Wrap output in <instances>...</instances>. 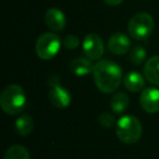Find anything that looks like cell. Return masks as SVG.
<instances>
[{
  "label": "cell",
  "instance_id": "obj_7",
  "mask_svg": "<svg viewBox=\"0 0 159 159\" xmlns=\"http://www.w3.org/2000/svg\"><path fill=\"white\" fill-rule=\"evenodd\" d=\"M49 102L52 104V106L60 109H64L70 106L71 104V94L66 89H64L62 85L55 83L51 85L48 93Z\"/></svg>",
  "mask_w": 159,
  "mask_h": 159
},
{
  "label": "cell",
  "instance_id": "obj_3",
  "mask_svg": "<svg viewBox=\"0 0 159 159\" xmlns=\"http://www.w3.org/2000/svg\"><path fill=\"white\" fill-rule=\"evenodd\" d=\"M142 124L137 118L133 116H123L116 124L117 136L124 144H134L142 136Z\"/></svg>",
  "mask_w": 159,
  "mask_h": 159
},
{
  "label": "cell",
  "instance_id": "obj_15",
  "mask_svg": "<svg viewBox=\"0 0 159 159\" xmlns=\"http://www.w3.org/2000/svg\"><path fill=\"white\" fill-rule=\"evenodd\" d=\"M129 104H130V99L129 96L125 93H117L116 95L112 96L110 100V106L111 110L115 113H122L128 109Z\"/></svg>",
  "mask_w": 159,
  "mask_h": 159
},
{
  "label": "cell",
  "instance_id": "obj_12",
  "mask_svg": "<svg viewBox=\"0 0 159 159\" xmlns=\"http://www.w3.org/2000/svg\"><path fill=\"white\" fill-rule=\"evenodd\" d=\"M124 86L128 91L133 92V93H137L141 92L145 87V79L143 77V75L139 72H130L125 75L123 80Z\"/></svg>",
  "mask_w": 159,
  "mask_h": 159
},
{
  "label": "cell",
  "instance_id": "obj_13",
  "mask_svg": "<svg viewBox=\"0 0 159 159\" xmlns=\"http://www.w3.org/2000/svg\"><path fill=\"white\" fill-rule=\"evenodd\" d=\"M94 64L91 62L89 59L85 58H76L74 59L70 64V71L73 74L77 76H85V75L93 73L94 71Z\"/></svg>",
  "mask_w": 159,
  "mask_h": 159
},
{
  "label": "cell",
  "instance_id": "obj_14",
  "mask_svg": "<svg viewBox=\"0 0 159 159\" xmlns=\"http://www.w3.org/2000/svg\"><path fill=\"white\" fill-rule=\"evenodd\" d=\"M34 129V120L29 115H21L16 120V130L21 136H27Z\"/></svg>",
  "mask_w": 159,
  "mask_h": 159
},
{
  "label": "cell",
  "instance_id": "obj_16",
  "mask_svg": "<svg viewBox=\"0 0 159 159\" xmlns=\"http://www.w3.org/2000/svg\"><path fill=\"white\" fill-rule=\"evenodd\" d=\"M3 159H31V157L29 150L24 146L13 145L7 149Z\"/></svg>",
  "mask_w": 159,
  "mask_h": 159
},
{
  "label": "cell",
  "instance_id": "obj_10",
  "mask_svg": "<svg viewBox=\"0 0 159 159\" xmlns=\"http://www.w3.org/2000/svg\"><path fill=\"white\" fill-rule=\"evenodd\" d=\"M45 23L53 32H60L66 26V16L61 10L51 8L45 14Z\"/></svg>",
  "mask_w": 159,
  "mask_h": 159
},
{
  "label": "cell",
  "instance_id": "obj_19",
  "mask_svg": "<svg viewBox=\"0 0 159 159\" xmlns=\"http://www.w3.org/2000/svg\"><path fill=\"white\" fill-rule=\"evenodd\" d=\"M62 43H63V46L66 47V48L75 49V48H77V47H79L80 39H79V37H77V36H75V35H68V36H66V37L63 38Z\"/></svg>",
  "mask_w": 159,
  "mask_h": 159
},
{
  "label": "cell",
  "instance_id": "obj_20",
  "mask_svg": "<svg viewBox=\"0 0 159 159\" xmlns=\"http://www.w3.org/2000/svg\"><path fill=\"white\" fill-rule=\"evenodd\" d=\"M104 1L105 3H107L109 6H119L123 2L124 0H104Z\"/></svg>",
  "mask_w": 159,
  "mask_h": 159
},
{
  "label": "cell",
  "instance_id": "obj_17",
  "mask_svg": "<svg viewBox=\"0 0 159 159\" xmlns=\"http://www.w3.org/2000/svg\"><path fill=\"white\" fill-rule=\"evenodd\" d=\"M146 59V50L143 46H136L132 47L131 48V52H130V60L133 64H141L142 62H144V60Z\"/></svg>",
  "mask_w": 159,
  "mask_h": 159
},
{
  "label": "cell",
  "instance_id": "obj_1",
  "mask_svg": "<svg viewBox=\"0 0 159 159\" xmlns=\"http://www.w3.org/2000/svg\"><path fill=\"white\" fill-rule=\"evenodd\" d=\"M94 81L100 92L113 93L122 82V70L117 63L109 60L97 62L93 71Z\"/></svg>",
  "mask_w": 159,
  "mask_h": 159
},
{
  "label": "cell",
  "instance_id": "obj_5",
  "mask_svg": "<svg viewBox=\"0 0 159 159\" xmlns=\"http://www.w3.org/2000/svg\"><path fill=\"white\" fill-rule=\"evenodd\" d=\"M61 48L59 36L53 33H44L37 38L35 50L37 56L43 60H50L57 56Z\"/></svg>",
  "mask_w": 159,
  "mask_h": 159
},
{
  "label": "cell",
  "instance_id": "obj_6",
  "mask_svg": "<svg viewBox=\"0 0 159 159\" xmlns=\"http://www.w3.org/2000/svg\"><path fill=\"white\" fill-rule=\"evenodd\" d=\"M104 43L97 34H89L83 42V51L89 60H98L104 53Z\"/></svg>",
  "mask_w": 159,
  "mask_h": 159
},
{
  "label": "cell",
  "instance_id": "obj_9",
  "mask_svg": "<svg viewBox=\"0 0 159 159\" xmlns=\"http://www.w3.org/2000/svg\"><path fill=\"white\" fill-rule=\"evenodd\" d=\"M108 48L111 52L117 56L124 55L131 49V40L125 34L116 33L109 38Z\"/></svg>",
  "mask_w": 159,
  "mask_h": 159
},
{
  "label": "cell",
  "instance_id": "obj_8",
  "mask_svg": "<svg viewBox=\"0 0 159 159\" xmlns=\"http://www.w3.org/2000/svg\"><path fill=\"white\" fill-rule=\"evenodd\" d=\"M139 104L147 113H156L159 111V89L155 87L145 89L141 94Z\"/></svg>",
  "mask_w": 159,
  "mask_h": 159
},
{
  "label": "cell",
  "instance_id": "obj_18",
  "mask_svg": "<svg viewBox=\"0 0 159 159\" xmlns=\"http://www.w3.org/2000/svg\"><path fill=\"white\" fill-rule=\"evenodd\" d=\"M98 122L100 123V125L105 126V128H112L116 123V120H115V117H113L111 113H108V112H102L99 115L98 117Z\"/></svg>",
  "mask_w": 159,
  "mask_h": 159
},
{
  "label": "cell",
  "instance_id": "obj_4",
  "mask_svg": "<svg viewBox=\"0 0 159 159\" xmlns=\"http://www.w3.org/2000/svg\"><path fill=\"white\" fill-rule=\"evenodd\" d=\"M155 22L150 14L141 12L133 16L129 22V33L131 37L137 40H144L149 37L154 31Z\"/></svg>",
  "mask_w": 159,
  "mask_h": 159
},
{
  "label": "cell",
  "instance_id": "obj_11",
  "mask_svg": "<svg viewBox=\"0 0 159 159\" xmlns=\"http://www.w3.org/2000/svg\"><path fill=\"white\" fill-rule=\"evenodd\" d=\"M144 74L148 82L159 86V56L148 59L144 66Z\"/></svg>",
  "mask_w": 159,
  "mask_h": 159
},
{
  "label": "cell",
  "instance_id": "obj_2",
  "mask_svg": "<svg viewBox=\"0 0 159 159\" xmlns=\"http://www.w3.org/2000/svg\"><path fill=\"white\" fill-rule=\"evenodd\" d=\"M26 105V95L20 85L11 84L5 87L0 96V106L6 113L16 116L22 112Z\"/></svg>",
  "mask_w": 159,
  "mask_h": 159
}]
</instances>
